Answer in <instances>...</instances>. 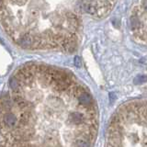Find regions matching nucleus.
<instances>
[{
    "label": "nucleus",
    "instance_id": "1",
    "mask_svg": "<svg viewBox=\"0 0 147 147\" xmlns=\"http://www.w3.org/2000/svg\"><path fill=\"white\" fill-rule=\"evenodd\" d=\"M98 108L72 74L28 63L1 98V147H93Z\"/></svg>",
    "mask_w": 147,
    "mask_h": 147
},
{
    "label": "nucleus",
    "instance_id": "2",
    "mask_svg": "<svg viewBox=\"0 0 147 147\" xmlns=\"http://www.w3.org/2000/svg\"><path fill=\"white\" fill-rule=\"evenodd\" d=\"M79 6L75 1H2V25L21 48L74 52L79 41Z\"/></svg>",
    "mask_w": 147,
    "mask_h": 147
},
{
    "label": "nucleus",
    "instance_id": "3",
    "mask_svg": "<svg viewBox=\"0 0 147 147\" xmlns=\"http://www.w3.org/2000/svg\"><path fill=\"white\" fill-rule=\"evenodd\" d=\"M81 8L96 18H104L111 11L115 1H80Z\"/></svg>",
    "mask_w": 147,
    "mask_h": 147
}]
</instances>
